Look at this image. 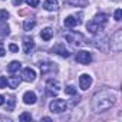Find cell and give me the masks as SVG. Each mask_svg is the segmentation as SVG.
Segmentation results:
<instances>
[{"mask_svg":"<svg viewBox=\"0 0 122 122\" xmlns=\"http://www.w3.org/2000/svg\"><path fill=\"white\" fill-rule=\"evenodd\" d=\"M15 105H16V99L15 96H9L7 98V103H6V111H13L15 109Z\"/></svg>","mask_w":122,"mask_h":122,"instance_id":"d6986e66","label":"cell"},{"mask_svg":"<svg viewBox=\"0 0 122 122\" xmlns=\"http://www.w3.org/2000/svg\"><path fill=\"white\" fill-rule=\"evenodd\" d=\"M43 7L49 12H56L59 5H57V0H46V2L43 3Z\"/></svg>","mask_w":122,"mask_h":122,"instance_id":"4fadbf2b","label":"cell"},{"mask_svg":"<svg viewBox=\"0 0 122 122\" xmlns=\"http://www.w3.org/2000/svg\"><path fill=\"white\" fill-rule=\"evenodd\" d=\"M0 35H3V36L9 35V26H7L5 22H2V23H0Z\"/></svg>","mask_w":122,"mask_h":122,"instance_id":"603a6c76","label":"cell"},{"mask_svg":"<svg viewBox=\"0 0 122 122\" xmlns=\"http://www.w3.org/2000/svg\"><path fill=\"white\" fill-rule=\"evenodd\" d=\"M36 93L35 92H32V91H27V92H25V95H23V102L26 103V105H33V103H36Z\"/></svg>","mask_w":122,"mask_h":122,"instance_id":"8fae6325","label":"cell"},{"mask_svg":"<svg viewBox=\"0 0 122 122\" xmlns=\"http://www.w3.org/2000/svg\"><path fill=\"white\" fill-rule=\"evenodd\" d=\"M65 93L66 95H76V88L72 86V85H69V86L65 88Z\"/></svg>","mask_w":122,"mask_h":122,"instance_id":"d4e9b609","label":"cell"},{"mask_svg":"<svg viewBox=\"0 0 122 122\" xmlns=\"http://www.w3.org/2000/svg\"><path fill=\"white\" fill-rule=\"evenodd\" d=\"M66 106H68V103H66L63 99H53V101L49 103L50 112H55V113H60V112L66 111Z\"/></svg>","mask_w":122,"mask_h":122,"instance_id":"277c9868","label":"cell"},{"mask_svg":"<svg viewBox=\"0 0 122 122\" xmlns=\"http://www.w3.org/2000/svg\"><path fill=\"white\" fill-rule=\"evenodd\" d=\"M113 2H118V0H113Z\"/></svg>","mask_w":122,"mask_h":122,"instance_id":"836d02e7","label":"cell"},{"mask_svg":"<svg viewBox=\"0 0 122 122\" xmlns=\"http://www.w3.org/2000/svg\"><path fill=\"white\" fill-rule=\"evenodd\" d=\"M22 79L26 81V82H33L36 79V72L32 68H25L23 72H22Z\"/></svg>","mask_w":122,"mask_h":122,"instance_id":"30bf717a","label":"cell"},{"mask_svg":"<svg viewBox=\"0 0 122 122\" xmlns=\"http://www.w3.org/2000/svg\"><path fill=\"white\" fill-rule=\"evenodd\" d=\"M52 52L60 55L62 57H69V56H71V52L65 47V43H62V42H60V43H56V45L52 47Z\"/></svg>","mask_w":122,"mask_h":122,"instance_id":"52a82bcc","label":"cell"},{"mask_svg":"<svg viewBox=\"0 0 122 122\" xmlns=\"http://www.w3.org/2000/svg\"><path fill=\"white\" fill-rule=\"evenodd\" d=\"M45 89H46L47 95L55 96V95H57L60 92V83L56 79H47L46 81V85H45Z\"/></svg>","mask_w":122,"mask_h":122,"instance_id":"3957f363","label":"cell"},{"mask_svg":"<svg viewBox=\"0 0 122 122\" xmlns=\"http://www.w3.org/2000/svg\"><path fill=\"white\" fill-rule=\"evenodd\" d=\"M20 68H22V63L17 62V60H13V62H10V63L7 65V72H10V73H16V72H19Z\"/></svg>","mask_w":122,"mask_h":122,"instance_id":"2e32d148","label":"cell"},{"mask_svg":"<svg viewBox=\"0 0 122 122\" xmlns=\"http://www.w3.org/2000/svg\"><path fill=\"white\" fill-rule=\"evenodd\" d=\"M35 25H36V22H35L33 19H27V20L23 23V29H25V30H32V29L35 27Z\"/></svg>","mask_w":122,"mask_h":122,"instance_id":"ffe728a7","label":"cell"},{"mask_svg":"<svg viewBox=\"0 0 122 122\" xmlns=\"http://www.w3.org/2000/svg\"><path fill=\"white\" fill-rule=\"evenodd\" d=\"M40 37L43 39V40H50L52 37H53V29L52 27H45L42 32H40Z\"/></svg>","mask_w":122,"mask_h":122,"instance_id":"9a60e30c","label":"cell"},{"mask_svg":"<svg viewBox=\"0 0 122 122\" xmlns=\"http://www.w3.org/2000/svg\"><path fill=\"white\" fill-rule=\"evenodd\" d=\"M65 39H66L68 42H71L72 45H76V46H79V45H81V40H83V36H82L81 33H75V32H69V33H66V36H65Z\"/></svg>","mask_w":122,"mask_h":122,"instance_id":"ba28073f","label":"cell"},{"mask_svg":"<svg viewBox=\"0 0 122 122\" xmlns=\"http://www.w3.org/2000/svg\"><path fill=\"white\" fill-rule=\"evenodd\" d=\"M115 103V95L111 91H101L96 92L92 98V109L95 112H103L113 106Z\"/></svg>","mask_w":122,"mask_h":122,"instance_id":"6da1fadb","label":"cell"},{"mask_svg":"<svg viewBox=\"0 0 122 122\" xmlns=\"http://www.w3.org/2000/svg\"><path fill=\"white\" fill-rule=\"evenodd\" d=\"M0 105H5V98L0 95Z\"/></svg>","mask_w":122,"mask_h":122,"instance_id":"1f68e13d","label":"cell"},{"mask_svg":"<svg viewBox=\"0 0 122 122\" xmlns=\"http://www.w3.org/2000/svg\"><path fill=\"white\" fill-rule=\"evenodd\" d=\"M33 47H35V42H33V39L29 37V36L23 37V50H25V53H30V50H32Z\"/></svg>","mask_w":122,"mask_h":122,"instance_id":"7c38bea8","label":"cell"},{"mask_svg":"<svg viewBox=\"0 0 122 122\" xmlns=\"http://www.w3.org/2000/svg\"><path fill=\"white\" fill-rule=\"evenodd\" d=\"M111 49L113 52H121L122 50V29L116 30L115 35L111 39Z\"/></svg>","mask_w":122,"mask_h":122,"instance_id":"7a4b0ae2","label":"cell"},{"mask_svg":"<svg viewBox=\"0 0 122 122\" xmlns=\"http://www.w3.org/2000/svg\"><path fill=\"white\" fill-rule=\"evenodd\" d=\"M121 19H122V10H121V9H116V10H115V20L119 22Z\"/></svg>","mask_w":122,"mask_h":122,"instance_id":"f1b7e54d","label":"cell"},{"mask_svg":"<svg viewBox=\"0 0 122 122\" xmlns=\"http://www.w3.org/2000/svg\"><path fill=\"white\" fill-rule=\"evenodd\" d=\"M91 85H92V78H91L89 75L83 73V75L79 76V88H81V89L86 91V89L91 88Z\"/></svg>","mask_w":122,"mask_h":122,"instance_id":"9c48e42d","label":"cell"},{"mask_svg":"<svg viewBox=\"0 0 122 122\" xmlns=\"http://www.w3.org/2000/svg\"><path fill=\"white\" fill-rule=\"evenodd\" d=\"M19 83H20V78H19V76H10V78L7 79V85H9L12 89H16V88L19 86Z\"/></svg>","mask_w":122,"mask_h":122,"instance_id":"ac0fdd59","label":"cell"},{"mask_svg":"<svg viewBox=\"0 0 122 122\" xmlns=\"http://www.w3.org/2000/svg\"><path fill=\"white\" fill-rule=\"evenodd\" d=\"M26 3H27L30 7H37V6H39V0H26Z\"/></svg>","mask_w":122,"mask_h":122,"instance_id":"83f0119b","label":"cell"},{"mask_svg":"<svg viewBox=\"0 0 122 122\" xmlns=\"http://www.w3.org/2000/svg\"><path fill=\"white\" fill-rule=\"evenodd\" d=\"M9 50H10V52H19V47H17L15 43H12V45H9Z\"/></svg>","mask_w":122,"mask_h":122,"instance_id":"4dcf8cb0","label":"cell"},{"mask_svg":"<svg viewBox=\"0 0 122 122\" xmlns=\"http://www.w3.org/2000/svg\"><path fill=\"white\" fill-rule=\"evenodd\" d=\"M52 69H53V63H40V71H42L43 75H46Z\"/></svg>","mask_w":122,"mask_h":122,"instance_id":"44dd1931","label":"cell"},{"mask_svg":"<svg viewBox=\"0 0 122 122\" xmlns=\"http://www.w3.org/2000/svg\"><path fill=\"white\" fill-rule=\"evenodd\" d=\"M81 17H82V15L79 13L78 16L76 15H72V16H68L65 20H63V25H65V27H76V26H79L81 25Z\"/></svg>","mask_w":122,"mask_h":122,"instance_id":"5b68a950","label":"cell"},{"mask_svg":"<svg viewBox=\"0 0 122 122\" xmlns=\"http://www.w3.org/2000/svg\"><path fill=\"white\" fill-rule=\"evenodd\" d=\"M15 5H22V0H15Z\"/></svg>","mask_w":122,"mask_h":122,"instance_id":"d6a6232c","label":"cell"},{"mask_svg":"<svg viewBox=\"0 0 122 122\" xmlns=\"http://www.w3.org/2000/svg\"><path fill=\"white\" fill-rule=\"evenodd\" d=\"M6 55V50H5V46H3V42H0V57H3Z\"/></svg>","mask_w":122,"mask_h":122,"instance_id":"f546056e","label":"cell"},{"mask_svg":"<svg viewBox=\"0 0 122 122\" xmlns=\"http://www.w3.org/2000/svg\"><path fill=\"white\" fill-rule=\"evenodd\" d=\"M66 2L69 5H72V6H85L88 3L86 0H66Z\"/></svg>","mask_w":122,"mask_h":122,"instance_id":"7402d4cb","label":"cell"},{"mask_svg":"<svg viewBox=\"0 0 122 122\" xmlns=\"http://www.w3.org/2000/svg\"><path fill=\"white\" fill-rule=\"evenodd\" d=\"M19 121H22V122H25V121H32V115L29 113V112H23L20 116H19Z\"/></svg>","mask_w":122,"mask_h":122,"instance_id":"cb8c5ba5","label":"cell"},{"mask_svg":"<svg viewBox=\"0 0 122 122\" xmlns=\"http://www.w3.org/2000/svg\"><path fill=\"white\" fill-rule=\"evenodd\" d=\"M93 22H95V23H98V25H101V26H105V23L108 22V16H106V15H103V13H99V15H96V16H95Z\"/></svg>","mask_w":122,"mask_h":122,"instance_id":"e0dca14e","label":"cell"},{"mask_svg":"<svg viewBox=\"0 0 122 122\" xmlns=\"http://www.w3.org/2000/svg\"><path fill=\"white\" fill-rule=\"evenodd\" d=\"M76 62L81 63V65H88V63L92 62V56H91L89 52H86V50H81V52L76 53Z\"/></svg>","mask_w":122,"mask_h":122,"instance_id":"8992f818","label":"cell"},{"mask_svg":"<svg viewBox=\"0 0 122 122\" xmlns=\"http://www.w3.org/2000/svg\"><path fill=\"white\" fill-rule=\"evenodd\" d=\"M7 86V79L5 76H0V89H5Z\"/></svg>","mask_w":122,"mask_h":122,"instance_id":"4316f807","label":"cell"},{"mask_svg":"<svg viewBox=\"0 0 122 122\" xmlns=\"http://www.w3.org/2000/svg\"><path fill=\"white\" fill-rule=\"evenodd\" d=\"M88 30L91 32V33H99V32H102L103 30V26H101V25H98V23H95L93 20H91L89 23H88Z\"/></svg>","mask_w":122,"mask_h":122,"instance_id":"5bb4252c","label":"cell"},{"mask_svg":"<svg viewBox=\"0 0 122 122\" xmlns=\"http://www.w3.org/2000/svg\"><path fill=\"white\" fill-rule=\"evenodd\" d=\"M9 19V13L6 10H0V22H6Z\"/></svg>","mask_w":122,"mask_h":122,"instance_id":"484cf974","label":"cell"}]
</instances>
